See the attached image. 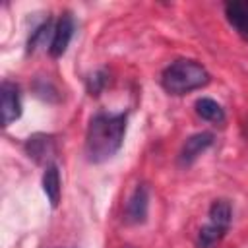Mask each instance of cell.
Segmentation results:
<instances>
[{
	"label": "cell",
	"instance_id": "obj_1",
	"mask_svg": "<svg viewBox=\"0 0 248 248\" xmlns=\"http://www.w3.org/2000/svg\"><path fill=\"white\" fill-rule=\"evenodd\" d=\"M126 134L124 112H97L87 126L85 155L91 163L108 161L122 145Z\"/></svg>",
	"mask_w": 248,
	"mask_h": 248
},
{
	"label": "cell",
	"instance_id": "obj_2",
	"mask_svg": "<svg viewBox=\"0 0 248 248\" xmlns=\"http://www.w3.org/2000/svg\"><path fill=\"white\" fill-rule=\"evenodd\" d=\"M209 83V72L196 60L180 58L163 70L161 85L170 95H186Z\"/></svg>",
	"mask_w": 248,
	"mask_h": 248
},
{
	"label": "cell",
	"instance_id": "obj_3",
	"mask_svg": "<svg viewBox=\"0 0 248 248\" xmlns=\"http://www.w3.org/2000/svg\"><path fill=\"white\" fill-rule=\"evenodd\" d=\"M0 108H2V124L10 126L21 116V99L19 89L12 81H2L0 87Z\"/></svg>",
	"mask_w": 248,
	"mask_h": 248
},
{
	"label": "cell",
	"instance_id": "obj_4",
	"mask_svg": "<svg viewBox=\"0 0 248 248\" xmlns=\"http://www.w3.org/2000/svg\"><path fill=\"white\" fill-rule=\"evenodd\" d=\"M72 35H74V19L70 14H62L52 29V37H50V45H48L50 56H54V58L62 56L72 41Z\"/></svg>",
	"mask_w": 248,
	"mask_h": 248
},
{
	"label": "cell",
	"instance_id": "obj_5",
	"mask_svg": "<svg viewBox=\"0 0 248 248\" xmlns=\"http://www.w3.org/2000/svg\"><path fill=\"white\" fill-rule=\"evenodd\" d=\"M211 143H213V134L211 132H198V134L190 136L184 141L182 149H180V165H184V167L192 165Z\"/></svg>",
	"mask_w": 248,
	"mask_h": 248
},
{
	"label": "cell",
	"instance_id": "obj_6",
	"mask_svg": "<svg viewBox=\"0 0 248 248\" xmlns=\"http://www.w3.org/2000/svg\"><path fill=\"white\" fill-rule=\"evenodd\" d=\"M225 16L231 27L248 41V0H232L225 4Z\"/></svg>",
	"mask_w": 248,
	"mask_h": 248
},
{
	"label": "cell",
	"instance_id": "obj_7",
	"mask_svg": "<svg viewBox=\"0 0 248 248\" xmlns=\"http://www.w3.org/2000/svg\"><path fill=\"white\" fill-rule=\"evenodd\" d=\"M149 207V192L145 184H140L126 203V219L130 223H143Z\"/></svg>",
	"mask_w": 248,
	"mask_h": 248
},
{
	"label": "cell",
	"instance_id": "obj_8",
	"mask_svg": "<svg viewBox=\"0 0 248 248\" xmlns=\"http://www.w3.org/2000/svg\"><path fill=\"white\" fill-rule=\"evenodd\" d=\"M43 190H45L50 205L56 207L60 202V170L54 163L46 165V169L43 172Z\"/></svg>",
	"mask_w": 248,
	"mask_h": 248
},
{
	"label": "cell",
	"instance_id": "obj_9",
	"mask_svg": "<svg viewBox=\"0 0 248 248\" xmlns=\"http://www.w3.org/2000/svg\"><path fill=\"white\" fill-rule=\"evenodd\" d=\"M231 219H232V209H231V203L225 202V200H215L209 207V221L211 225L219 227L221 231H229L231 227Z\"/></svg>",
	"mask_w": 248,
	"mask_h": 248
},
{
	"label": "cell",
	"instance_id": "obj_10",
	"mask_svg": "<svg viewBox=\"0 0 248 248\" xmlns=\"http://www.w3.org/2000/svg\"><path fill=\"white\" fill-rule=\"evenodd\" d=\"M25 151L35 161H41L52 153V138L45 134H35L25 141Z\"/></svg>",
	"mask_w": 248,
	"mask_h": 248
},
{
	"label": "cell",
	"instance_id": "obj_11",
	"mask_svg": "<svg viewBox=\"0 0 248 248\" xmlns=\"http://www.w3.org/2000/svg\"><path fill=\"white\" fill-rule=\"evenodd\" d=\"M196 112L203 118V120H209V122H215V124H221L225 120V110L221 108V105L209 97H202L196 101Z\"/></svg>",
	"mask_w": 248,
	"mask_h": 248
},
{
	"label": "cell",
	"instance_id": "obj_12",
	"mask_svg": "<svg viewBox=\"0 0 248 248\" xmlns=\"http://www.w3.org/2000/svg\"><path fill=\"white\" fill-rule=\"evenodd\" d=\"M223 236H225V231H221L219 227L207 223L198 232V244H200V248H213Z\"/></svg>",
	"mask_w": 248,
	"mask_h": 248
},
{
	"label": "cell",
	"instance_id": "obj_13",
	"mask_svg": "<svg viewBox=\"0 0 248 248\" xmlns=\"http://www.w3.org/2000/svg\"><path fill=\"white\" fill-rule=\"evenodd\" d=\"M48 31H50V21H45L43 25H39V27L31 33V37H29V41H27V50H29V52H35V50L39 48V45H45V37L48 35Z\"/></svg>",
	"mask_w": 248,
	"mask_h": 248
},
{
	"label": "cell",
	"instance_id": "obj_14",
	"mask_svg": "<svg viewBox=\"0 0 248 248\" xmlns=\"http://www.w3.org/2000/svg\"><path fill=\"white\" fill-rule=\"evenodd\" d=\"M107 81H108V78H107V72L105 70H99V72L91 74L89 79H87V91H89V95H99L103 91V87L107 85Z\"/></svg>",
	"mask_w": 248,
	"mask_h": 248
}]
</instances>
